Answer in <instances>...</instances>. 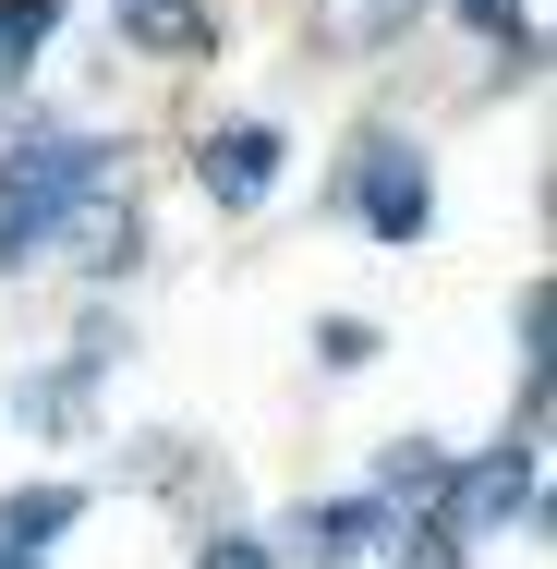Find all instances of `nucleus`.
Wrapping results in <instances>:
<instances>
[{
  "mask_svg": "<svg viewBox=\"0 0 557 569\" xmlns=\"http://www.w3.org/2000/svg\"><path fill=\"white\" fill-rule=\"evenodd\" d=\"M49 24H61V0H0V86H24V73H37Z\"/></svg>",
  "mask_w": 557,
  "mask_h": 569,
  "instance_id": "9",
  "label": "nucleus"
},
{
  "mask_svg": "<svg viewBox=\"0 0 557 569\" xmlns=\"http://www.w3.org/2000/svg\"><path fill=\"white\" fill-rule=\"evenodd\" d=\"M316 351H328V376H364V363H376V328H364V316H328Z\"/></svg>",
  "mask_w": 557,
  "mask_h": 569,
  "instance_id": "10",
  "label": "nucleus"
},
{
  "mask_svg": "<svg viewBox=\"0 0 557 569\" xmlns=\"http://www.w3.org/2000/svg\"><path fill=\"white\" fill-rule=\"evenodd\" d=\"M400 24H412V0H328V12H316V37L351 49V61H364V49H388Z\"/></svg>",
  "mask_w": 557,
  "mask_h": 569,
  "instance_id": "7",
  "label": "nucleus"
},
{
  "mask_svg": "<svg viewBox=\"0 0 557 569\" xmlns=\"http://www.w3.org/2000/svg\"><path fill=\"white\" fill-rule=\"evenodd\" d=\"M376 533H388V509H376V497H328V509H291V546H304L316 569H351L364 546H376Z\"/></svg>",
  "mask_w": 557,
  "mask_h": 569,
  "instance_id": "5",
  "label": "nucleus"
},
{
  "mask_svg": "<svg viewBox=\"0 0 557 569\" xmlns=\"http://www.w3.org/2000/svg\"><path fill=\"white\" fill-rule=\"evenodd\" d=\"M460 24H473V37H497V49H534V24H521V0H460Z\"/></svg>",
  "mask_w": 557,
  "mask_h": 569,
  "instance_id": "11",
  "label": "nucleus"
},
{
  "mask_svg": "<svg viewBox=\"0 0 557 569\" xmlns=\"http://www.w3.org/2000/svg\"><path fill=\"white\" fill-rule=\"evenodd\" d=\"M195 569H267V546H255V533H207V546H195Z\"/></svg>",
  "mask_w": 557,
  "mask_h": 569,
  "instance_id": "12",
  "label": "nucleus"
},
{
  "mask_svg": "<svg viewBox=\"0 0 557 569\" xmlns=\"http://www.w3.org/2000/svg\"><path fill=\"white\" fill-rule=\"evenodd\" d=\"M195 182H207V207H230V219L267 207V194H279V133H267V121H219V133L195 146Z\"/></svg>",
  "mask_w": 557,
  "mask_h": 569,
  "instance_id": "3",
  "label": "nucleus"
},
{
  "mask_svg": "<svg viewBox=\"0 0 557 569\" xmlns=\"http://www.w3.org/2000/svg\"><path fill=\"white\" fill-rule=\"evenodd\" d=\"M351 207H364L376 242H425V219H437V158L400 146V133H364V158H351Z\"/></svg>",
  "mask_w": 557,
  "mask_h": 569,
  "instance_id": "2",
  "label": "nucleus"
},
{
  "mask_svg": "<svg viewBox=\"0 0 557 569\" xmlns=\"http://www.w3.org/2000/svg\"><path fill=\"white\" fill-rule=\"evenodd\" d=\"M73 521H86V485H12L0 497V558H49Z\"/></svg>",
  "mask_w": 557,
  "mask_h": 569,
  "instance_id": "4",
  "label": "nucleus"
},
{
  "mask_svg": "<svg viewBox=\"0 0 557 569\" xmlns=\"http://www.w3.org/2000/svg\"><path fill=\"white\" fill-rule=\"evenodd\" d=\"M98 194H110V146H86V133L12 146V170H0V267H24L49 230L73 219V207H98Z\"/></svg>",
  "mask_w": 557,
  "mask_h": 569,
  "instance_id": "1",
  "label": "nucleus"
},
{
  "mask_svg": "<svg viewBox=\"0 0 557 569\" xmlns=\"http://www.w3.org/2000/svg\"><path fill=\"white\" fill-rule=\"evenodd\" d=\"M376 485H388V497H425V509H437V497H448V449H437V437H388Z\"/></svg>",
  "mask_w": 557,
  "mask_h": 569,
  "instance_id": "8",
  "label": "nucleus"
},
{
  "mask_svg": "<svg viewBox=\"0 0 557 569\" xmlns=\"http://www.w3.org/2000/svg\"><path fill=\"white\" fill-rule=\"evenodd\" d=\"M110 24H121V49H158V61H182V49L219 37L207 0H110Z\"/></svg>",
  "mask_w": 557,
  "mask_h": 569,
  "instance_id": "6",
  "label": "nucleus"
},
{
  "mask_svg": "<svg viewBox=\"0 0 557 569\" xmlns=\"http://www.w3.org/2000/svg\"><path fill=\"white\" fill-rule=\"evenodd\" d=\"M0 569H37V558H0Z\"/></svg>",
  "mask_w": 557,
  "mask_h": 569,
  "instance_id": "13",
  "label": "nucleus"
}]
</instances>
